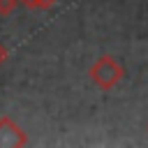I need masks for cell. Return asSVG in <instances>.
<instances>
[{"label": "cell", "mask_w": 148, "mask_h": 148, "mask_svg": "<svg viewBox=\"0 0 148 148\" xmlns=\"http://www.w3.org/2000/svg\"><path fill=\"white\" fill-rule=\"evenodd\" d=\"M21 5H25V7L35 9V7H37V0H21Z\"/></svg>", "instance_id": "5b68a950"}, {"label": "cell", "mask_w": 148, "mask_h": 148, "mask_svg": "<svg viewBox=\"0 0 148 148\" xmlns=\"http://www.w3.org/2000/svg\"><path fill=\"white\" fill-rule=\"evenodd\" d=\"M5 60H7V49H5L2 44H0V65H2Z\"/></svg>", "instance_id": "8992f818"}, {"label": "cell", "mask_w": 148, "mask_h": 148, "mask_svg": "<svg viewBox=\"0 0 148 148\" xmlns=\"http://www.w3.org/2000/svg\"><path fill=\"white\" fill-rule=\"evenodd\" d=\"M56 5V0H37V7L35 9H51Z\"/></svg>", "instance_id": "277c9868"}, {"label": "cell", "mask_w": 148, "mask_h": 148, "mask_svg": "<svg viewBox=\"0 0 148 148\" xmlns=\"http://www.w3.org/2000/svg\"><path fill=\"white\" fill-rule=\"evenodd\" d=\"M28 143V136L25 132L12 120V118H0V148L2 146H25Z\"/></svg>", "instance_id": "7a4b0ae2"}, {"label": "cell", "mask_w": 148, "mask_h": 148, "mask_svg": "<svg viewBox=\"0 0 148 148\" xmlns=\"http://www.w3.org/2000/svg\"><path fill=\"white\" fill-rule=\"evenodd\" d=\"M21 0H0V16H9L16 7H18Z\"/></svg>", "instance_id": "3957f363"}, {"label": "cell", "mask_w": 148, "mask_h": 148, "mask_svg": "<svg viewBox=\"0 0 148 148\" xmlns=\"http://www.w3.org/2000/svg\"><path fill=\"white\" fill-rule=\"evenodd\" d=\"M88 74H90V79H92V83H95L97 88L111 90V88H116V86L123 81L125 67H123L113 56H99V58L92 62V67H90Z\"/></svg>", "instance_id": "6da1fadb"}]
</instances>
